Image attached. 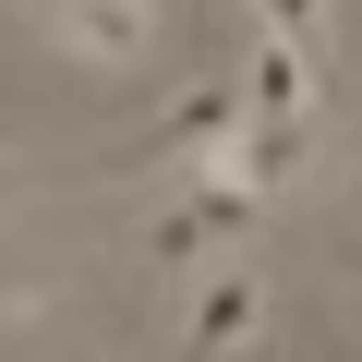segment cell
Listing matches in <instances>:
<instances>
[{"mask_svg": "<svg viewBox=\"0 0 362 362\" xmlns=\"http://www.w3.org/2000/svg\"><path fill=\"white\" fill-rule=\"evenodd\" d=\"M254 326H266V278L230 254V266H206L194 290H181V362H242L254 350Z\"/></svg>", "mask_w": 362, "mask_h": 362, "instance_id": "1", "label": "cell"}, {"mask_svg": "<svg viewBox=\"0 0 362 362\" xmlns=\"http://www.w3.org/2000/svg\"><path fill=\"white\" fill-rule=\"evenodd\" d=\"M37 25H49V49H61V61L121 73V61H145V49H157V0H37Z\"/></svg>", "mask_w": 362, "mask_h": 362, "instance_id": "2", "label": "cell"}, {"mask_svg": "<svg viewBox=\"0 0 362 362\" xmlns=\"http://www.w3.org/2000/svg\"><path fill=\"white\" fill-rule=\"evenodd\" d=\"M206 169H218V181H242L254 206H278V194H302V181L326 169V133H314V121H242Z\"/></svg>", "mask_w": 362, "mask_h": 362, "instance_id": "3", "label": "cell"}, {"mask_svg": "<svg viewBox=\"0 0 362 362\" xmlns=\"http://www.w3.org/2000/svg\"><path fill=\"white\" fill-rule=\"evenodd\" d=\"M230 133H242V73H206V85H181V97L157 109V145H169V157H194V169H206Z\"/></svg>", "mask_w": 362, "mask_h": 362, "instance_id": "4", "label": "cell"}, {"mask_svg": "<svg viewBox=\"0 0 362 362\" xmlns=\"http://www.w3.org/2000/svg\"><path fill=\"white\" fill-rule=\"evenodd\" d=\"M242 121H314V49L254 37V61H242Z\"/></svg>", "mask_w": 362, "mask_h": 362, "instance_id": "5", "label": "cell"}, {"mask_svg": "<svg viewBox=\"0 0 362 362\" xmlns=\"http://www.w3.org/2000/svg\"><path fill=\"white\" fill-rule=\"evenodd\" d=\"M254 25L290 37V49H326V0H254Z\"/></svg>", "mask_w": 362, "mask_h": 362, "instance_id": "6", "label": "cell"}, {"mask_svg": "<svg viewBox=\"0 0 362 362\" xmlns=\"http://www.w3.org/2000/svg\"><path fill=\"white\" fill-rule=\"evenodd\" d=\"M25 206H37V169H25V157H13V145H0V230H13V218H25Z\"/></svg>", "mask_w": 362, "mask_h": 362, "instance_id": "7", "label": "cell"}, {"mask_svg": "<svg viewBox=\"0 0 362 362\" xmlns=\"http://www.w3.org/2000/svg\"><path fill=\"white\" fill-rule=\"evenodd\" d=\"M338 181H350V194H362V133H350V145H338Z\"/></svg>", "mask_w": 362, "mask_h": 362, "instance_id": "8", "label": "cell"}]
</instances>
